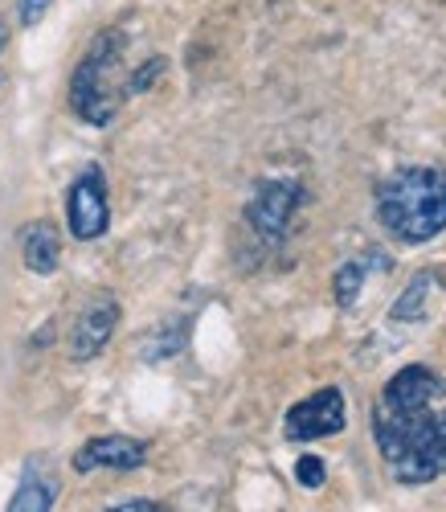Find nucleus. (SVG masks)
I'll use <instances>...</instances> for the list:
<instances>
[{
  "mask_svg": "<svg viewBox=\"0 0 446 512\" xmlns=\"http://www.w3.org/2000/svg\"><path fill=\"white\" fill-rule=\"evenodd\" d=\"M365 279H369V259H348V263H340V271H336V279H332L336 304H340V308H352L356 295H361V287H365Z\"/></svg>",
  "mask_w": 446,
  "mask_h": 512,
  "instance_id": "ddd939ff",
  "label": "nucleus"
},
{
  "mask_svg": "<svg viewBox=\"0 0 446 512\" xmlns=\"http://www.w3.org/2000/svg\"><path fill=\"white\" fill-rule=\"evenodd\" d=\"M119 58H123V33L107 29L91 41V50H86L82 62L74 66L70 107L95 127L111 123L123 95H127V82H119Z\"/></svg>",
  "mask_w": 446,
  "mask_h": 512,
  "instance_id": "7ed1b4c3",
  "label": "nucleus"
},
{
  "mask_svg": "<svg viewBox=\"0 0 446 512\" xmlns=\"http://www.w3.org/2000/svg\"><path fill=\"white\" fill-rule=\"evenodd\" d=\"M54 0H21V25H37L41 17L50 13Z\"/></svg>",
  "mask_w": 446,
  "mask_h": 512,
  "instance_id": "dca6fc26",
  "label": "nucleus"
},
{
  "mask_svg": "<svg viewBox=\"0 0 446 512\" xmlns=\"http://www.w3.org/2000/svg\"><path fill=\"white\" fill-rule=\"evenodd\" d=\"M21 259L33 275H54L62 259V234L54 222H33L21 234Z\"/></svg>",
  "mask_w": 446,
  "mask_h": 512,
  "instance_id": "9d476101",
  "label": "nucleus"
},
{
  "mask_svg": "<svg viewBox=\"0 0 446 512\" xmlns=\"http://www.w3.org/2000/svg\"><path fill=\"white\" fill-rule=\"evenodd\" d=\"M66 226L78 242H95L111 226V205H107V177L99 164H86L66 189Z\"/></svg>",
  "mask_w": 446,
  "mask_h": 512,
  "instance_id": "20e7f679",
  "label": "nucleus"
},
{
  "mask_svg": "<svg viewBox=\"0 0 446 512\" xmlns=\"http://www.w3.org/2000/svg\"><path fill=\"white\" fill-rule=\"evenodd\" d=\"M430 291H434V275H414L410 279V287L397 295V304L389 308V320H397V324H418V320H426V312H430Z\"/></svg>",
  "mask_w": 446,
  "mask_h": 512,
  "instance_id": "f8f14e48",
  "label": "nucleus"
},
{
  "mask_svg": "<svg viewBox=\"0 0 446 512\" xmlns=\"http://www.w3.org/2000/svg\"><path fill=\"white\" fill-rule=\"evenodd\" d=\"M303 201V185L299 181H262L246 205V222L258 238L279 242L295 218V209Z\"/></svg>",
  "mask_w": 446,
  "mask_h": 512,
  "instance_id": "423d86ee",
  "label": "nucleus"
},
{
  "mask_svg": "<svg viewBox=\"0 0 446 512\" xmlns=\"http://www.w3.org/2000/svg\"><path fill=\"white\" fill-rule=\"evenodd\" d=\"M373 435L397 484H430L446 476V410L393 414L377 406Z\"/></svg>",
  "mask_w": 446,
  "mask_h": 512,
  "instance_id": "f03ea898",
  "label": "nucleus"
},
{
  "mask_svg": "<svg viewBox=\"0 0 446 512\" xmlns=\"http://www.w3.org/2000/svg\"><path fill=\"white\" fill-rule=\"evenodd\" d=\"M164 66H168L164 58H148V62H144V70H136V74L127 78V95H140V91H148L152 82L164 74Z\"/></svg>",
  "mask_w": 446,
  "mask_h": 512,
  "instance_id": "2eb2a0df",
  "label": "nucleus"
},
{
  "mask_svg": "<svg viewBox=\"0 0 446 512\" xmlns=\"http://www.w3.org/2000/svg\"><path fill=\"white\" fill-rule=\"evenodd\" d=\"M115 328H119V304H115V295L103 291L82 308V316L70 328V340H66L70 361H95L111 345Z\"/></svg>",
  "mask_w": 446,
  "mask_h": 512,
  "instance_id": "6e6552de",
  "label": "nucleus"
},
{
  "mask_svg": "<svg viewBox=\"0 0 446 512\" xmlns=\"http://www.w3.org/2000/svg\"><path fill=\"white\" fill-rule=\"evenodd\" d=\"M54 500H58V480L37 459H29L21 472V484L9 500V512H50Z\"/></svg>",
  "mask_w": 446,
  "mask_h": 512,
  "instance_id": "9b49d317",
  "label": "nucleus"
},
{
  "mask_svg": "<svg viewBox=\"0 0 446 512\" xmlns=\"http://www.w3.org/2000/svg\"><path fill=\"white\" fill-rule=\"evenodd\" d=\"M144 459H148V447L140 439L99 435L91 443H82V451L74 455V472L91 476V472H99V467H111V472H136V467H144Z\"/></svg>",
  "mask_w": 446,
  "mask_h": 512,
  "instance_id": "1a4fd4ad",
  "label": "nucleus"
},
{
  "mask_svg": "<svg viewBox=\"0 0 446 512\" xmlns=\"http://www.w3.org/2000/svg\"><path fill=\"white\" fill-rule=\"evenodd\" d=\"M377 218L397 242H430L446 230V173L438 164H406L377 185Z\"/></svg>",
  "mask_w": 446,
  "mask_h": 512,
  "instance_id": "f257e3e1",
  "label": "nucleus"
},
{
  "mask_svg": "<svg viewBox=\"0 0 446 512\" xmlns=\"http://www.w3.org/2000/svg\"><path fill=\"white\" fill-rule=\"evenodd\" d=\"M295 480H299L303 488H324V480H328L324 459H320V455H303V459L295 463Z\"/></svg>",
  "mask_w": 446,
  "mask_h": 512,
  "instance_id": "4468645a",
  "label": "nucleus"
},
{
  "mask_svg": "<svg viewBox=\"0 0 446 512\" xmlns=\"http://www.w3.org/2000/svg\"><path fill=\"white\" fill-rule=\"evenodd\" d=\"M438 398H446V381L434 369H426V365H406V369H397L385 381L377 406L393 410V414H422Z\"/></svg>",
  "mask_w": 446,
  "mask_h": 512,
  "instance_id": "0eeeda50",
  "label": "nucleus"
},
{
  "mask_svg": "<svg viewBox=\"0 0 446 512\" xmlns=\"http://www.w3.org/2000/svg\"><path fill=\"white\" fill-rule=\"evenodd\" d=\"M348 422V406H344V394L336 386H324L316 394H307L303 402H295L287 410V439L295 443H311V439H328V435H340Z\"/></svg>",
  "mask_w": 446,
  "mask_h": 512,
  "instance_id": "39448f33",
  "label": "nucleus"
},
{
  "mask_svg": "<svg viewBox=\"0 0 446 512\" xmlns=\"http://www.w3.org/2000/svg\"><path fill=\"white\" fill-rule=\"evenodd\" d=\"M5 41H9V29H5V21H0V50H5Z\"/></svg>",
  "mask_w": 446,
  "mask_h": 512,
  "instance_id": "a211bd4d",
  "label": "nucleus"
},
{
  "mask_svg": "<svg viewBox=\"0 0 446 512\" xmlns=\"http://www.w3.org/2000/svg\"><path fill=\"white\" fill-rule=\"evenodd\" d=\"M111 512H164V508L152 504V500H127V504H115Z\"/></svg>",
  "mask_w": 446,
  "mask_h": 512,
  "instance_id": "f3484780",
  "label": "nucleus"
}]
</instances>
